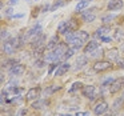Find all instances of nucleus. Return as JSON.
Returning <instances> with one entry per match:
<instances>
[{"label": "nucleus", "mask_w": 124, "mask_h": 116, "mask_svg": "<svg viewBox=\"0 0 124 116\" xmlns=\"http://www.w3.org/2000/svg\"><path fill=\"white\" fill-rule=\"evenodd\" d=\"M16 48H20V39L19 38L9 39V40L4 41V44H3V51L7 55H12Z\"/></svg>", "instance_id": "obj_1"}, {"label": "nucleus", "mask_w": 124, "mask_h": 116, "mask_svg": "<svg viewBox=\"0 0 124 116\" xmlns=\"http://www.w3.org/2000/svg\"><path fill=\"white\" fill-rule=\"evenodd\" d=\"M108 108H109V105H108V103L105 101V100H100L99 103H96L93 107V113L96 116H101L104 115V113H107Z\"/></svg>", "instance_id": "obj_2"}, {"label": "nucleus", "mask_w": 124, "mask_h": 116, "mask_svg": "<svg viewBox=\"0 0 124 116\" xmlns=\"http://www.w3.org/2000/svg\"><path fill=\"white\" fill-rule=\"evenodd\" d=\"M111 68H112V64L109 60H99L93 64V71H96V72H104Z\"/></svg>", "instance_id": "obj_3"}, {"label": "nucleus", "mask_w": 124, "mask_h": 116, "mask_svg": "<svg viewBox=\"0 0 124 116\" xmlns=\"http://www.w3.org/2000/svg\"><path fill=\"white\" fill-rule=\"evenodd\" d=\"M41 32H43V27H41L40 23H38V24H35V27H32V28H31V30L27 32V36H25V38L30 39V40L32 41L33 39H36L38 36H40Z\"/></svg>", "instance_id": "obj_4"}, {"label": "nucleus", "mask_w": 124, "mask_h": 116, "mask_svg": "<svg viewBox=\"0 0 124 116\" xmlns=\"http://www.w3.org/2000/svg\"><path fill=\"white\" fill-rule=\"evenodd\" d=\"M81 93H83V96H85L87 99L92 100L95 96H96V87L95 85H83Z\"/></svg>", "instance_id": "obj_5"}, {"label": "nucleus", "mask_w": 124, "mask_h": 116, "mask_svg": "<svg viewBox=\"0 0 124 116\" xmlns=\"http://www.w3.org/2000/svg\"><path fill=\"white\" fill-rule=\"evenodd\" d=\"M39 96H40V88L36 87V88L28 89L27 95H25V99H27L28 101H35V100L39 99Z\"/></svg>", "instance_id": "obj_6"}, {"label": "nucleus", "mask_w": 124, "mask_h": 116, "mask_svg": "<svg viewBox=\"0 0 124 116\" xmlns=\"http://www.w3.org/2000/svg\"><path fill=\"white\" fill-rule=\"evenodd\" d=\"M24 72H25V67L23 64H19V63L11 65V68H9V73L14 76H22Z\"/></svg>", "instance_id": "obj_7"}, {"label": "nucleus", "mask_w": 124, "mask_h": 116, "mask_svg": "<svg viewBox=\"0 0 124 116\" xmlns=\"http://www.w3.org/2000/svg\"><path fill=\"white\" fill-rule=\"evenodd\" d=\"M123 87H124V77H119L112 83V85H109V92L111 93H116V92H119Z\"/></svg>", "instance_id": "obj_8"}, {"label": "nucleus", "mask_w": 124, "mask_h": 116, "mask_svg": "<svg viewBox=\"0 0 124 116\" xmlns=\"http://www.w3.org/2000/svg\"><path fill=\"white\" fill-rule=\"evenodd\" d=\"M81 19L85 23H92L95 19H96V15H95V8L87 9V11L81 12Z\"/></svg>", "instance_id": "obj_9"}, {"label": "nucleus", "mask_w": 124, "mask_h": 116, "mask_svg": "<svg viewBox=\"0 0 124 116\" xmlns=\"http://www.w3.org/2000/svg\"><path fill=\"white\" fill-rule=\"evenodd\" d=\"M70 70H71V64L68 62L60 63V64L57 65L56 71H55V75H56V76H62V75H64V73H67Z\"/></svg>", "instance_id": "obj_10"}, {"label": "nucleus", "mask_w": 124, "mask_h": 116, "mask_svg": "<svg viewBox=\"0 0 124 116\" xmlns=\"http://www.w3.org/2000/svg\"><path fill=\"white\" fill-rule=\"evenodd\" d=\"M123 7H124V0H111L108 3L107 8L108 11H119Z\"/></svg>", "instance_id": "obj_11"}, {"label": "nucleus", "mask_w": 124, "mask_h": 116, "mask_svg": "<svg viewBox=\"0 0 124 116\" xmlns=\"http://www.w3.org/2000/svg\"><path fill=\"white\" fill-rule=\"evenodd\" d=\"M97 48H99V43H97L96 40L88 41V43H87V46L84 47V54H85V55L92 54V52H93V51H96Z\"/></svg>", "instance_id": "obj_12"}, {"label": "nucleus", "mask_w": 124, "mask_h": 116, "mask_svg": "<svg viewBox=\"0 0 124 116\" xmlns=\"http://www.w3.org/2000/svg\"><path fill=\"white\" fill-rule=\"evenodd\" d=\"M60 44V40H59V36H52L51 39L48 40V43H47V46H46V48L48 49V51H54L55 48H56L57 46Z\"/></svg>", "instance_id": "obj_13"}, {"label": "nucleus", "mask_w": 124, "mask_h": 116, "mask_svg": "<svg viewBox=\"0 0 124 116\" xmlns=\"http://www.w3.org/2000/svg\"><path fill=\"white\" fill-rule=\"evenodd\" d=\"M87 64H88V59H87L85 55L79 56L78 59H76V63H75V70L79 71V70H81V68H84Z\"/></svg>", "instance_id": "obj_14"}, {"label": "nucleus", "mask_w": 124, "mask_h": 116, "mask_svg": "<svg viewBox=\"0 0 124 116\" xmlns=\"http://www.w3.org/2000/svg\"><path fill=\"white\" fill-rule=\"evenodd\" d=\"M57 32L62 33V35H67V33L73 32V31H71L70 25H68V22H60L59 27H57Z\"/></svg>", "instance_id": "obj_15"}, {"label": "nucleus", "mask_w": 124, "mask_h": 116, "mask_svg": "<svg viewBox=\"0 0 124 116\" xmlns=\"http://www.w3.org/2000/svg\"><path fill=\"white\" fill-rule=\"evenodd\" d=\"M109 27H107V25H103V27L97 28L96 32H95V38L96 39H101L103 36H107L108 33H109Z\"/></svg>", "instance_id": "obj_16"}, {"label": "nucleus", "mask_w": 124, "mask_h": 116, "mask_svg": "<svg viewBox=\"0 0 124 116\" xmlns=\"http://www.w3.org/2000/svg\"><path fill=\"white\" fill-rule=\"evenodd\" d=\"M119 49L117 48H111L107 51V56L109 60H112V62H117L119 60Z\"/></svg>", "instance_id": "obj_17"}, {"label": "nucleus", "mask_w": 124, "mask_h": 116, "mask_svg": "<svg viewBox=\"0 0 124 116\" xmlns=\"http://www.w3.org/2000/svg\"><path fill=\"white\" fill-rule=\"evenodd\" d=\"M44 41H46V36L41 33L40 36H38L36 39H33L31 43H32V47L36 49V48H40V47H43V43H44Z\"/></svg>", "instance_id": "obj_18"}, {"label": "nucleus", "mask_w": 124, "mask_h": 116, "mask_svg": "<svg viewBox=\"0 0 124 116\" xmlns=\"http://www.w3.org/2000/svg\"><path fill=\"white\" fill-rule=\"evenodd\" d=\"M46 105H48V101L47 100H44V99H40V100H35V101L32 103V105L31 107L33 108V109H40V108H43V107H46Z\"/></svg>", "instance_id": "obj_19"}, {"label": "nucleus", "mask_w": 124, "mask_h": 116, "mask_svg": "<svg viewBox=\"0 0 124 116\" xmlns=\"http://www.w3.org/2000/svg\"><path fill=\"white\" fill-rule=\"evenodd\" d=\"M123 105H124V97H119V99H116L115 101H113L112 109L113 111H119V109L123 108Z\"/></svg>", "instance_id": "obj_20"}, {"label": "nucleus", "mask_w": 124, "mask_h": 116, "mask_svg": "<svg viewBox=\"0 0 124 116\" xmlns=\"http://www.w3.org/2000/svg\"><path fill=\"white\" fill-rule=\"evenodd\" d=\"M89 3H91V1H88V0H80L78 3V6H76V11L80 12V11H83V9H85Z\"/></svg>", "instance_id": "obj_21"}, {"label": "nucleus", "mask_w": 124, "mask_h": 116, "mask_svg": "<svg viewBox=\"0 0 124 116\" xmlns=\"http://www.w3.org/2000/svg\"><path fill=\"white\" fill-rule=\"evenodd\" d=\"M115 39L117 41H124V31L121 28H116L115 31Z\"/></svg>", "instance_id": "obj_22"}, {"label": "nucleus", "mask_w": 124, "mask_h": 116, "mask_svg": "<svg viewBox=\"0 0 124 116\" xmlns=\"http://www.w3.org/2000/svg\"><path fill=\"white\" fill-rule=\"evenodd\" d=\"M81 88H83V84H81L80 81H76V83H73L72 85L70 87V89H68V92H70V93H72V92L78 91V89H81Z\"/></svg>", "instance_id": "obj_23"}, {"label": "nucleus", "mask_w": 124, "mask_h": 116, "mask_svg": "<svg viewBox=\"0 0 124 116\" xmlns=\"http://www.w3.org/2000/svg\"><path fill=\"white\" fill-rule=\"evenodd\" d=\"M76 33H78V36L84 41V43H87V41H88V39H89V33L87 32V31H79V32H76Z\"/></svg>", "instance_id": "obj_24"}, {"label": "nucleus", "mask_w": 124, "mask_h": 116, "mask_svg": "<svg viewBox=\"0 0 124 116\" xmlns=\"http://www.w3.org/2000/svg\"><path fill=\"white\" fill-rule=\"evenodd\" d=\"M75 51H76V49H73V48H71V47H68V49L65 51L64 56H63V60H68L70 57H72L73 54H75Z\"/></svg>", "instance_id": "obj_25"}, {"label": "nucleus", "mask_w": 124, "mask_h": 116, "mask_svg": "<svg viewBox=\"0 0 124 116\" xmlns=\"http://www.w3.org/2000/svg\"><path fill=\"white\" fill-rule=\"evenodd\" d=\"M68 25H70V28H71V31H75V30H78V22H76L75 19H70L68 20Z\"/></svg>", "instance_id": "obj_26"}, {"label": "nucleus", "mask_w": 124, "mask_h": 116, "mask_svg": "<svg viewBox=\"0 0 124 116\" xmlns=\"http://www.w3.org/2000/svg\"><path fill=\"white\" fill-rule=\"evenodd\" d=\"M113 19H115V15H107V16L101 17V22L104 23V24H108V23H111Z\"/></svg>", "instance_id": "obj_27"}, {"label": "nucleus", "mask_w": 124, "mask_h": 116, "mask_svg": "<svg viewBox=\"0 0 124 116\" xmlns=\"http://www.w3.org/2000/svg\"><path fill=\"white\" fill-rule=\"evenodd\" d=\"M113 81H115V79L108 77V79H105V80L101 83V87H108V85H112V83H113Z\"/></svg>", "instance_id": "obj_28"}, {"label": "nucleus", "mask_w": 124, "mask_h": 116, "mask_svg": "<svg viewBox=\"0 0 124 116\" xmlns=\"http://www.w3.org/2000/svg\"><path fill=\"white\" fill-rule=\"evenodd\" d=\"M91 56L92 57H97V56H103V49L101 48H97L96 49V51H93V52H92V54H91Z\"/></svg>", "instance_id": "obj_29"}, {"label": "nucleus", "mask_w": 124, "mask_h": 116, "mask_svg": "<svg viewBox=\"0 0 124 116\" xmlns=\"http://www.w3.org/2000/svg\"><path fill=\"white\" fill-rule=\"evenodd\" d=\"M63 4H64V1H57V3H55L54 6L51 7V11H55L56 8H59V7H62Z\"/></svg>", "instance_id": "obj_30"}, {"label": "nucleus", "mask_w": 124, "mask_h": 116, "mask_svg": "<svg viewBox=\"0 0 124 116\" xmlns=\"http://www.w3.org/2000/svg\"><path fill=\"white\" fill-rule=\"evenodd\" d=\"M44 63H46V60H44V59H40V60H36V63H35V64H36V67L41 68V67L44 65Z\"/></svg>", "instance_id": "obj_31"}, {"label": "nucleus", "mask_w": 124, "mask_h": 116, "mask_svg": "<svg viewBox=\"0 0 124 116\" xmlns=\"http://www.w3.org/2000/svg\"><path fill=\"white\" fill-rule=\"evenodd\" d=\"M7 38H8V31L1 30V40H3V39H7Z\"/></svg>", "instance_id": "obj_32"}, {"label": "nucleus", "mask_w": 124, "mask_h": 116, "mask_svg": "<svg viewBox=\"0 0 124 116\" xmlns=\"http://www.w3.org/2000/svg\"><path fill=\"white\" fill-rule=\"evenodd\" d=\"M100 40L104 41V43H111V40H112V39H111V36H103Z\"/></svg>", "instance_id": "obj_33"}, {"label": "nucleus", "mask_w": 124, "mask_h": 116, "mask_svg": "<svg viewBox=\"0 0 124 116\" xmlns=\"http://www.w3.org/2000/svg\"><path fill=\"white\" fill-rule=\"evenodd\" d=\"M75 116H89L88 112H76Z\"/></svg>", "instance_id": "obj_34"}, {"label": "nucleus", "mask_w": 124, "mask_h": 116, "mask_svg": "<svg viewBox=\"0 0 124 116\" xmlns=\"http://www.w3.org/2000/svg\"><path fill=\"white\" fill-rule=\"evenodd\" d=\"M17 3H19V0H9V1H8L9 6H16Z\"/></svg>", "instance_id": "obj_35"}, {"label": "nucleus", "mask_w": 124, "mask_h": 116, "mask_svg": "<svg viewBox=\"0 0 124 116\" xmlns=\"http://www.w3.org/2000/svg\"><path fill=\"white\" fill-rule=\"evenodd\" d=\"M117 64H119V67H120V68H124V59L117 60Z\"/></svg>", "instance_id": "obj_36"}, {"label": "nucleus", "mask_w": 124, "mask_h": 116, "mask_svg": "<svg viewBox=\"0 0 124 116\" xmlns=\"http://www.w3.org/2000/svg\"><path fill=\"white\" fill-rule=\"evenodd\" d=\"M101 116H115V113H113V112H109V113H104V115H101Z\"/></svg>", "instance_id": "obj_37"}, {"label": "nucleus", "mask_w": 124, "mask_h": 116, "mask_svg": "<svg viewBox=\"0 0 124 116\" xmlns=\"http://www.w3.org/2000/svg\"><path fill=\"white\" fill-rule=\"evenodd\" d=\"M62 116H71V115H68V113H67V115H62Z\"/></svg>", "instance_id": "obj_38"}, {"label": "nucleus", "mask_w": 124, "mask_h": 116, "mask_svg": "<svg viewBox=\"0 0 124 116\" xmlns=\"http://www.w3.org/2000/svg\"><path fill=\"white\" fill-rule=\"evenodd\" d=\"M55 116H62V115H55Z\"/></svg>", "instance_id": "obj_39"}, {"label": "nucleus", "mask_w": 124, "mask_h": 116, "mask_svg": "<svg viewBox=\"0 0 124 116\" xmlns=\"http://www.w3.org/2000/svg\"><path fill=\"white\" fill-rule=\"evenodd\" d=\"M88 1H92V0H88Z\"/></svg>", "instance_id": "obj_40"}, {"label": "nucleus", "mask_w": 124, "mask_h": 116, "mask_svg": "<svg viewBox=\"0 0 124 116\" xmlns=\"http://www.w3.org/2000/svg\"><path fill=\"white\" fill-rule=\"evenodd\" d=\"M123 97H124V93H123Z\"/></svg>", "instance_id": "obj_41"}]
</instances>
